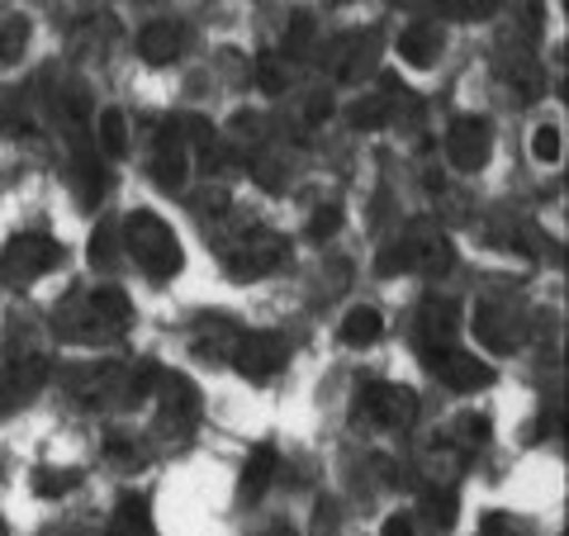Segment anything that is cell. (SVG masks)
Masks as SVG:
<instances>
[{"mask_svg": "<svg viewBox=\"0 0 569 536\" xmlns=\"http://www.w3.org/2000/svg\"><path fill=\"white\" fill-rule=\"evenodd\" d=\"M361 414L376 427H385V433H403V427H413V418H418V395L408 385L376 380L361 389Z\"/></svg>", "mask_w": 569, "mask_h": 536, "instance_id": "obj_6", "label": "cell"}, {"mask_svg": "<svg viewBox=\"0 0 569 536\" xmlns=\"http://www.w3.org/2000/svg\"><path fill=\"white\" fill-rule=\"evenodd\" d=\"M427 517H432L437 527H451L456 523V494L451 489H427Z\"/></svg>", "mask_w": 569, "mask_h": 536, "instance_id": "obj_31", "label": "cell"}, {"mask_svg": "<svg viewBox=\"0 0 569 536\" xmlns=\"http://www.w3.org/2000/svg\"><path fill=\"white\" fill-rule=\"evenodd\" d=\"M399 100H403V91L395 96V86H380V96H366V100H356L351 105V123L356 129H380V123H389V119H399Z\"/></svg>", "mask_w": 569, "mask_h": 536, "instance_id": "obj_17", "label": "cell"}, {"mask_svg": "<svg viewBox=\"0 0 569 536\" xmlns=\"http://www.w3.org/2000/svg\"><path fill=\"white\" fill-rule=\"evenodd\" d=\"M531 152H537V162H560V129L556 123H541L537 133H531Z\"/></svg>", "mask_w": 569, "mask_h": 536, "instance_id": "obj_32", "label": "cell"}, {"mask_svg": "<svg viewBox=\"0 0 569 536\" xmlns=\"http://www.w3.org/2000/svg\"><path fill=\"white\" fill-rule=\"evenodd\" d=\"M380 332H385L380 309H351V314L342 318V332H337V337H342L347 347H370Z\"/></svg>", "mask_w": 569, "mask_h": 536, "instance_id": "obj_21", "label": "cell"}, {"mask_svg": "<svg viewBox=\"0 0 569 536\" xmlns=\"http://www.w3.org/2000/svg\"><path fill=\"white\" fill-rule=\"evenodd\" d=\"M104 536H152V508H148V498L123 494L114 517H110V527H104Z\"/></svg>", "mask_w": 569, "mask_h": 536, "instance_id": "obj_18", "label": "cell"}, {"mask_svg": "<svg viewBox=\"0 0 569 536\" xmlns=\"http://www.w3.org/2000/svg\"><path fill=\"white\" fill-rule=\"evenodd\" d=\"M503 62H508V58H503ZM508 86H518V96H522V100L541 96V71H537V62H531L522 48L512 52V62H508Z\"/></svg>", "mask_w": 569, "mask_h": 536, "instance_id": "obj_24", "label": "cell"}, {"mask_svg": "<svg viewBox=\"0 0 569 536\" xmlns=\"http://www.w3.org/2000/svg\"><path fill=\"white\" fill-rule=\"evenodd\" d=\"M271 475H276V451H271V446H257V451L247 456V466H242V498H247V504H257V498L266 494Z\"/></svg>", "mask_w": 569, "mask_h": 536, "instance_id": "obj_20", "label": "cell"}, {"mask_svg": "<svg viewBox=\"0 0 569 536\" xmlns=\"http://www.w3.org/2000/svg\"><path fill=\"white\" fill-rule=\"evenodd\" d=\"M385 536H413V517H408V513L389 517V523H385Z\"/></svg>", "mask_w": 569, "mask_h": 536, "instance_id": "obj_37", "label": "cell"}, {"mask_svg": "<svg viewBox=\"0 0 569 536\" xmlns=\"http://www.w3.org/2000/svg\"><path fill=\"white\" fill-rule=\"evenodd\" d=\"M96 148L104 157H123V152H129V123H123L119 110H104L96 119Z\"/></svg>", "mask_w": 569, "mask_h": 536, "instance_id": "obj_22", "label": "cell"}, {"mask_svg": "<svg viewBox=\"0 0 569 536\" xmlns=\"http://www.w3.org/2000/svg\"><path fill=\"white\" fill-rule=\"evenodd\" d=\"M432 366H437L441 380L456 389V395H475V389H489L493 385V366L479 361V356H470V351H460V347L441 351Z\"/></svg>", "mask_w": 569, "mask_h": 536, "instance_id": "obj_12", "label": "cell"}, {"mask_svg": "<svg viewBox=\"0 0 569 536\" xmlns=\"http://www.w3.org/2000/svg\"><path fill=\"white\" fill-rule=\"evenodd\" d=\"M186 52V29L176 20H152L138 29V58L152 67H171Z\"/></svg>", "mask_w": 569, "mask_h": 536, "instance_id": "obj_13", "label": "cell"}, {"mask_svg": "<svg viewBox=\"0 0 569 536\" xmlns=\"http://www.w3.org/2000/svg\"><path fill=\"white\" fill-rule=\"evenodd\" d=\"M456 441L466 446V451H475V446H485L489 441V418L485 414H466V418H456Z\"/></svg>", "mask_w": 569, "mask_h": 536, "instance_id": "obj_30", "label": "cell"}, {"mask_svg": "<svg viewBox=\"0 0 569 536\" xmlns=\"http://www.w3.org/2000/svg\"><path fill=\"white\" fill-rule=\"evenodd\" d=\"M114 252H119V228H114V224H100L96 238H91V261H96V266H110Z\"/></svg>", "mask_w": 569, "mask_h": 536, "instance_id": "obj_33", "label": "cell"}, {"mask_svg": "<svg viewBox=\"0 0 569 536\" xmlns=\"http://www.w3.org/2000/svg\"><path fill=\"white\" fill-rule=\"evenodd\" d=\"M337 228H342V209L328 205V209H318L313 219H309V238H332Z\"/></svg>", "mask_w": 569, "mask_h": 536, "instance_id": "obj_34", "label": "cell"}, {"mask_svg": "<svg viewBox=\"0 0 569 536\" xmlns=\"http://www.w3.org/2000/svg\"><path fill=\"white\" fill-rule=\"evenodd\" d=\"M133 324V309L129 299H123L119 290H81L71 295L58 318H52V328H58V337H67V343H114V337H123Z\"/></svg>", "mask_w": 569, "mask_h": 536, "instance_id": "obj_1", "label": "cell"}, {"mask_svg": "<svg viewBox=\"0 0 569 536\" xmlns=\"http://www.w3.org/2000/svg\"><path fill=\"white\" fill-rule=\"evenodd\" d=\"M456 261V247L441 234H408L395 247H385L376 271L380 276H447Z\"/></svg>", "mask_w": 569, "mask_h": 536, "instance_id": "obj_4", "label": "cell"}, {"mask_svg": "<svg viewBox=\"0 0 569 536\" xmlns=\"http://www.w3.org/2000/svg\"><path fill=\"white\" fill-rule=\"evenodd\" d=\"M62 261V242L48 238V234H20L6 242V252H0V276L10 285H33L43 280L52 266Z\"/></svg>", "mask_w": 569, "mask_h": 536, "instance_id": "obj_5", "label": "cell"}, {"mask_svg": "<svg viewBox=\"0 0 569 536\" xmlns=\"http://www.w3.org/2000/svg\"><path fill=\"white\" fill-rule=\"evenodd\" d=\"M29 20L24 14H10L6 24H0V67H14L24 58V48H29Z\"/></svg>", "mask_w": 569, "mask_h": 536, "instance_id": "obj_23", "label": "cell"}, {"mask_svg": "<svg viewBox=\"0 0 569 536\" xmlns=\"http://www.w3.org/2000/svg\"><path fill=\"white\" fill-rule=\"evenodd\" d=\"M257 81H261L266 96H280L284 86H290V81H284V58H276V52H261V58H257Z\"/></svg>", "mask_w": 569, "mask_h": 536, "instance_id": "obj_29", "label": "cell"}, {"mask_svg": "<svg viewBox=\"0 0 569 536\" xmlns=\"http://www.w3.org/2000/svg\"><path fill=\"white\" fill-rule=\"evenodd\" d=\"M48 375H52V366H48V356H39V351H24L20 361H10V370L0 375V414H14V408L39 399Z\"/></svg>", "mask_w": 569, "mask_h": 536, "instance_id": "obj_7", "label": "cell"}, {"mask_svg": "<svg viewBox=\"0 0 569 536\" xmlns=\"http://www.w3.org/2000/svg\"><path fill=\"white\" fill-rule=\"evenodd\" d=\"M489 152H493V129H489V119L460 115L451 129H447V157H451L456 171H479V167L489 162Z\"/></svg>", "mask_w": 569, "mask_h": 536, "instance_id": "obj_8", "label": "cell"}, {"mask_svg": "<svg viewBox=\"0 0 569 536\" xmlns=\"http://www.w3.org/2000/svg\"><path fill=\"white\" fill-rule=\"evenodd\" d=\"M332 115V100L318 91V96H309V105H305V123H323Z\"/></svg>", "mask_w": 569, "mask_h": 536, "instance_id": "obj_35", "label": "cell"}, {"mask_svg": "<svg viewBox=\"0 0 569 536\" xmlns=\"http://www.w3.org/2000/svg\"><path fill=\"white\" fill-rule=\"evenodd\" d=\"M376 52H380L376 33H356V39H347L342 58H337V77H342V81H361L366 71L376 67Z\"/></svg>", "mask_w": 569, "mask_h": 536, "instance_id": "obj_19", "label": "cell"}, {"mask_svg": "<svg viewBox=\"0 0 569 536\" xmlns=\"http://www.w3.org/2000/svg\"><path fill=\"white\" fill-rule=\"evenodd\" d=\"M456 332H460V309L451 299H427L418 309V343L427 351V361H437L441 351H451Z\"/></svg>", "mask_w": 569, "mask_h": 536, "instance_id": "obj_10", "label": "cell"}, {"mask_svg": "<svg viewBox=\"0 0 569 536\" xmlns=\"http://www.w3.org/2000/svg\"><path fill=\"white\" fill-rule=\"evenodd\" d=\"M233 366L247 375V380H271V375L284 366V343L276 332H242Z\"/></svg>", "mask_w": 569, "mask_h": 536, "instance_id": "obj_11", "label": "cell"}, {"mask_svg": "<svg viewBox=\"0 0 569 536\" xmlns=\"http://www.w3.org/2000/svg\"><path fill=\"white\" fill-rule=\"evenodd\" d=\"M479 536H537V523H531V517H518V513H485Z\"/></svg>", "mask_w": 569, "mask_h": 536, "instance_id": "obj_25", "label": "cell"}, {"mask_svg": "<svg viewBox=\"0 0 569 536\" xmlns=\"http://www.w3.org/2000/svg\"><path fill=\"white\" fill-rule=\"evenodd\" d=\"M475 337L493 351H518V328H512V318L498 304H479L475 309Z\"/></svg>", "mask_w": 569, "mask_h": 536, "instance_id": "obj_15", "label": "cell"}, {"mask_svg": "<svg viewBox=\"0 0 569 536\" xmlns=\"http://www.w3.org/2000/svg\"><path fill=\"white\" fill-rule=\"evenodd\" d=\"M261 536H295V532H290V527H284V523H276V527H266Z\"/></svg>", "mask_w": 569, "mask_h": 536, "instance_id": "obj_38", "label": "cell"}, {"mask_svg": "<svg viewBox=\"0 0 569 536\" xmlns=\"http://www.w3.org/2000/svg\"><path fill=\"white\" fill-rule=\"evenodd\" d=\"M157 395V414H162V427L176 437H186L194 418H200V395H194V385L186 380V375H157L152 385Z\"/></svg>", "mask_w": 569, "mask_h": 536, "instance_id": "obj_9", "label": "cell"}, {"mask_svg": "<svg viewBox=\"0 0 569 536\" xmlns=\"http://www.w3.org/2000/svg\"><path fill=\"white\" fill-rule=\"evenodd\" d=\"M77 485H81L77 470H33V494H39V498H62Z\"/></svg>", "mask_w": 569, "mask_h": 536, "instance_id": "obj_28", "label": "cell"}, {"mask_svg": "<svg viewBox=\"0 0 569 536\" xmlns=\"http://www.w3.org/2000/svg\"><path fill=\"white\" fill-rule=\"evenodd\" d=\"M119 238H123V247H129V257H133L152 280L181 276V266H186L181 242H176L171 224H167V219H157L152 209L129 214V224H123V234H119Z\"/></svg>", "mask_w": 569, "mask_h": 536, "instance_id": "obj_2", "label": "cell"}, {"mask_svg": "<svg viewBox=\"0 0 569 536\" xmlns=\"http://www.w3.org/2000/svg\"><path fill=\"white\" fill-rule=\"evenodd\" d=\"M238 337H242V328H233L228 318H200V324H194V351H200L204 361H233Z\"/></svg>", "mask_w": 569, "mask_h": 536, "instance_id": "obj_14", "label": "cell"}, {"mask_svg": "<svg viewBox=\"0 0 569 536\" xmlns=\"http://www.w3.org/2000/svg\"><path fill=\"white\" fill-rule=\"evenodd\" d=\"M313 14L309 10H295L290 14V29H284V58H305L309 43H313Z\"/></svg>", "mask_w": 569, "mask_h": 536, "instance_id": "obj_26", "label": "cell"}, {"mask_svg": "<svg viewBox=\"0 0 569 536\" xmlns=\"http://www.w3.org/2000/svg\"><path fill=\"white\" fill-rule=\"evenodd\" d=\"M427 6H437L441 14H451V20H489V14H498L503 0H427Z\"/></svg>", "mask_w": 569, "mask_h": 536, "instance_id": "obj_27", "label": "cell"}, {"mask_svg": "<svg viewBox=\"0 0 569 536\" xmlns=\"http://www.w3.org/2000/svg\"><path fill=\"white\" fill-rule=\"evenodd\" d=\"M0 536H6V523H0Z\"/></svg>", "mask_w": 569, "mask_h": 536, "instance_id": "obj_39", "label": "cell"}, {"mask_svg": "<svg viewBox=\"0 0 569 536\" xmlns=\"http://www.w3.org/2000/svg\"><path fill=\"white\" fill-rule=\"evenodd\" d=\"M219 257H223L233 280H261V276L280 271L284 257H290V247H284L276 234H266V228H238L233 238H219Z\"/></svg>", "mask_w": 569, "mask_h": 536, "instance_id": "obj_3", "label": "cell"}, {"mask_svg": "<svg viewBox=\"0 0 569 536\" xmlns=\"http://www.w3.org/2000/svg\"><path fill=\"white\" fill-rule=\"evenodd\" d=\"M399 58L408 67H418V71L432 67L441 58V33H437V24H408L399 33Z\"/></svg>", "mask_w": 569, "mask_h": 536, "instance_id": "obj_16", "label": "cell"}, {"mask_svg": "<svg viewBox=\"0 0 569 536\" xmlns=\"http://www.w3.org/2000/svg\"><path fill=\"white\" fill-rule=\"evenodd\" d=\"M261 129H266L261 115H233V133L238 138H261Z\"/></svg>", "mask_w": 569, "mask_h": 536, "instance_id": "obj_36", "label": "cell"}]
</instances>
